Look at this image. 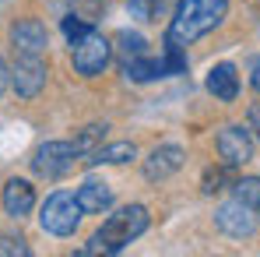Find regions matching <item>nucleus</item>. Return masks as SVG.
Segmentation results:
<instances>
[{"label": "nucleus", "mask_w": 260, "mask_h": 257, "mask_svg": "<svg viewBox=\"0 0 260 257\" xmlns=\"http://www.w3.org/2000/svg\"><path fill=\"white\" fill-rule=\"evenodd\" d=\"M225 11H229V0H179L173 21H169V32H166V46L183 49V46L197 43L204 32L221 25Z\"/></svg>", "instance_id": "nucleus-1"}, {"label": "nucleus", "mask_w": 260, "mask_h": 257, "mask_svg": "<svg viewBox=\"0 0 260 257\" xmlns=\"http://www.w3.org/2000/svg\"><path fill=\"white\" fill-rule=\"evenodd\" d=\"M144 229H148V208L144 205H123L120 212H113L102 222V229L88 240L78 254H120Z\"/></svg>", "instance_id": "nucleus-2"}, {"label": "nucleus", "mask_w": 260, "mask_h": 257, "mask_svg": "<svg viewBox=\"0 0 260 257\" xmlns=\"http://www.w3.org/2000/svg\"><path fill=\"white\" fill-rule=\"evenodd\" d=\"M81 215L85 212L78 208V197L74 194L53 190L43 201V208H39V225H43V233H49V236H71L78 229Z\"/></svg>", "instance_id": "nucleus-3"}, {"label": "nucleus", "mask_w": 260, "mask_h": 257, "mask_svg": "<svg viewBox=\"0 0 260 257\" xmlns=\"http://www.w3.org/2000/svg\"><path fill=\"white\" fill-rule=\"evenodd\" d=\"M109 60H113V46H109V39L102 32H95V28H88L81 39L71 43V64H74V71L81 78H99L109 67Z\"/></svg>", "instance_id": "nucleus-4"}, {"label": "nucleus", "mask_w": 260, "mask_h": 257, "mask_svg": "<svg viewBox=\"0 0 260 257\" xmlns=\"http://www.w3.org/2000/svg\"><path fill=\"white\" fill-rule=\"evenodd\" d=\"M46 67L43 53H18L14 67H11V88L18 92V99H36L46 88Z\"/></svg>", "instance_id": "nucleus-5"}, {"label": "nucleus", "mask_w": 260, "mask_h": 257, "mask_svg": "<svg viewBox=\"0 0 260 257\" xmlns=\"http://www.w3.org/2000/svg\"><path fill=\"white\" fill-rule=\"evenodd\" d=\"M78 162V152H74V141H46L36 148V159H32V169L46 176V180H60L74 169Z\"/></svg>", "instance_id": "nucleus-6"}, {"label": "nucleus", "mask_w": 260, "mask_h": 257, "mask_svg": "<svg viewBox=\"0 0 260 257\" xmlns=\"http://www.w3.org/2000/svg\"><path fill=\"white\" fill-rule=\"evenodd\" d=\"M215 225L225 236L243 240V236H253V233H257V215H253L250 205H243V201L236 197V201H225V205L215 208Z\"/></svg>", "instance_id": "nucleus-7"}, {"label": "nucleus", "mask_w": 260, "mask_h": 257, "mask_svg": "<svg viewBox=\"0 0 260 257\" xmlns=\"http://www.w3.org/2000/svg\"><path fill=\"white\" fill-rule=\"evenodd\" d=\"M218 159L232 169V166H246L250 159H253V137H250V130H243V127H225V130H218Z\"/></svg>", "instance_id": "nucleus-8"}, {"label": "nucleus", "mask_w": 260, "mask_h": 257, "mask_svg": "<svg viewBox=\"0 0 260 257\" xmlns=\"http://www.w3.org/2000/svg\"><path fill=\"white\" fill-rule=\"evenodd\" d=\"M183 159H186V152H183L179 145H158V148L144 159V180H151V183L169 180L173 173L183 169Z\"/></svg>", "instance_id": "nucleus-9"}, {"label": "nucleus", "mask_w": 260, "mask_h": 257, "mask_svg": "<svg viewBox=\"0 0 260 257\" xmlns=\"http://www.w3.org/2000/svg\"><path fill=\"white\" fill-rule=\"evenodd\" d=\"M11 46H14V53H46V46H49V32H46L43 21H36V18H21V21L11 25Z\"/></svg>", "instance_id": "nucleus-10"}, {"label": "nucleus", "mask_w": 260, "mask_h": 257, "mask_svg": "<svg viewBox=\"0 0 260 257\" xmlns=\"http://www.w3.org/2000/svg\"><path fill=\"white\" fill-rule=\"evenodd\" d=\"M4 212L11 215V218H25V215L36 208V187L28 183V180H7L4 183Z\"/></svg>", "instance_id": "nucleus-11"}, {"label": "nucleus", "mask_w": 260, "mask_h": 257, "mask_svg": "<svg viewBox=\"0 0 260 257\" xmlns=\"http://www.w3.org/2000/svg\"><path fill=\"white\" fill-rule=\"evenodd\" d=\"M74 197H78V208L85 215H102L113 208V187L102 183V180H85Z\"/></svg>", "instance_id": "nucleus-12"}, {"label": "nucleus", "mask_w": 260, "mask_h": 257, "mask_svg": "<svg viewBox=\"0 0 260 257\" xmlns=\"http://www.w3.org/2000/svg\"><path fill=\"white\" fill-rule=\"evenodd\" d=\"M208 92L221 99V102H236V95H239V71L232 67V64H218L208 71Z\"/></svg>", "instance_id": "nucleus-13"}, {"label": "nucleus", "mask_w": 260, "mask_h": 257, "mask_svg": "<svg viewBox=\"0 0 260 257\" xmlns=\"http://www.w3.org/2000/svg\"><path fill=\"white\" fill-rule=\"evenodd\" d=\"M130 159H137V148H134V141H116V145H99L95 152H91V159H88V166H120V162H130Z\"/></svg>", "instance_id": "nucleus-14"}, {"label": "nucleus", "mask_w": 260, "mask_h": 257, "mask_svg": "<svg viewBox=\"0 0 260 257\" xmlns=\"http://www.w3.org/2000/svg\"><path fill=\"white\" fill-rule=\"evenodd\" d=\"M123 74L130 81L144 85V81H155V78H166V60H151V56H134L123 64Z\"/></svg>", "instance_id": "nucleus-15"}, {"label": "nucleus", "mask_w": 260, "mask_h": 257, "mask_svg": "<svg viewBox=\"0 0 260 257\" xmlns=\"http://www.w3.org/2000/svg\"><path fill=\"white\" fill-rule=\"evenodd\" d=\"M106 124H88L85 130H81V134H78V137H74V152H78V159H91V152H95V148H99V145H102V137H106Z\"/></svg>", "instance_id": "nucleus-16"}, {"label": "nucleus", "mask_w": 260, "mask_h": 257, "mask_svg": "<svg viewBox=\"0 0 260 257\" xmlns=\"http://www.w3.org/2000/svg\"><path fill=\"white\" fill-rule=\"evenodd\" d=\"M116 49H120V56H123V64H127V60H134V56H144V53H148V39H144L141 32L123 28V32L116 36Z\"/></svg>", "instance_id": "nucleus-17"}, {"label": "nucleus", "mask_w": 260, "mask_h": 257, "mask_svg": "<svg viewBox=\"0 0 260 257\" xmlns=\"http://www.w3.org/2000/svg\"><path fill=\"white\" fill-rule=\"evenodd\" d=\"M232 187H236V197H239L243 205H250L253 212H260V176H243V180H236Z\"/></svg>", "instance_id": "nucleus-18"}, {"label": "nucleus", "mask_w": 260, "mask_h": 257, "mask_svg": "<svg viewBox=\"0 0 260 257\" xmlns=\"http://www.w3.org/2000/svg\"><path fill=\"white\" fill-rule=\"evenodd\" d=\"M162 0H127V14L134 21H158Z\"/></svg>", "instance_id": "nucleus-19"}, {"label": "nucleus", "mask_w": 260, "mask_h": 257, "mask_svg": "<svg viewBox=\"0 0 260 257\" xmlns=\"http://www.w3.org/2000/svg\"><path fill=\"white\" fill-rule=\"evenodd\" d=\"M88 28H91V25H88V21H81L78 14H71V18H63V36H67L71 43H74V39H81V36H85Z\"/></svg>", "instance_id": "nucleus-20"}, {"label": "nucleus", "mask_w": 260, "mask_h": 257, "mask_svg": "<svg viewBox=\"0 0 260 257\" xmlns=\"http://www.w3.org/2000/svg\"><path fill=\"white\" fill-rule=\"evenodd\" d=\"M28 247L25 240H0V257H25Z\"/></svg>", "instance_id": "nucleus-21"}, {"label": "nucleus", "mask_w": 260, "mask_h": 257, "mask_svg": "<svg viewBox=\"0 0 260 257\" xmlns=\"http://www.w3.org/2000/svg\"><path fill=\"white\" fill-rule=\"evenodd\" d=\"M225 169H229V166H225ZM225 169H208V173H204V190H208V194L221 190V183H225Z\"/></svg>", "instance_id": "nucleus-22"}, {"label": "nucleus", "mask_w": 260, "mask_h": 257, "mask_svg": "<svg viewBox=\"0 0 260 257\" xmlns=\"http://www.w3.org/2000/svg\"><path fill=\"white\" fill-rule=\"evenodd\" d=\"M11 88V67H7V60L0 56V95Z\"/></svg>", "instance_id": "nucleus-23"}, {"label": "nucleus", "mask_w": 260, "mask_h": 257, "mask_svg": "<svg viewBox=\"0 0 260 257\" xmlns=\"http://www.w3.org/2000/svg\"><path fill=\"white\" fill-rule=\"evenodd\" d=\"M250 127L260 134V102H253V106H250Z\"/></svg>", "instance_id": "nucleus-24"}, {"label": "nucleus", "mask_w": 260, "mask_h": 257, "mask_svg": "<svg viewBox=\"0 0 260 257\" xmlns=\"http://www.w3.org/2000/svg\"><path fill=\"white\" fill-rule=\"evenodd\" d=\"M250 81H253V88H257V92H260V64H257V67H253V78H250Z\"/></svg>", "instance_id": "nucleus-25"}]
</instances>
